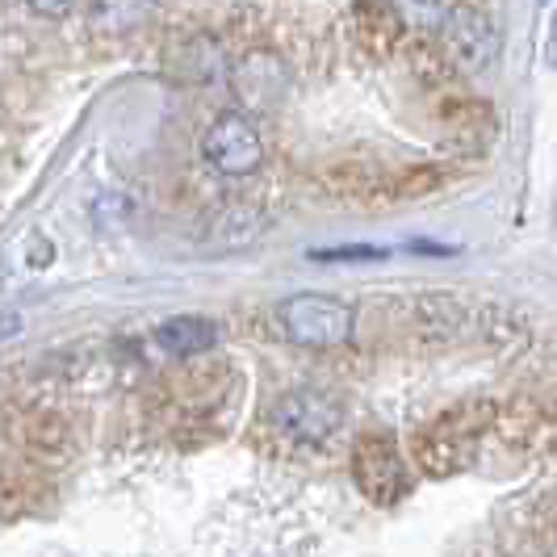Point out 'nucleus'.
<instances>
[{"label":"nucleus","instance_id":"nucleus-1","mask_svg":"<svg viewBox=\"0 0 557 557\" xmlns=\"http://www.w3.org/2000/svg\"><path fill=\"white\" fill-rule=\"evenodd\" d=\"M495 419H499V403L491 398H470L461 407H448L445 416L419 428L416 445H411L416 466L428 478H453L470 470L482 448V436L495 428Z\"/></svg>","mask_w":557,"mask_h":557},{"label":"nucleus","instance_id":"nucleus-2","mask_svg":"<svg viewBox=\"0 0 557 557\" xmlns=\"http://www.w3.org/2000/svg\"><path fill=\"white\" fill-rule=\"evenodd\" d=\"M277 327L298 348H344L352 344L357 314L327 294H294L277 307Z\"/></svg>","mask_w":557,"mask_h":557},{"label":"nucleus","instance_id":"nucleus-3","mask_svg":"<svg viewBox=\"0 0 557 557\" xmlns=\"http://www.w3.org/2000/svg\"><path fill=\"white\" fill-rule=\"evenodd\" d=\"M352 478L361 495L377 507H394L411 495V470L391 432H364L352 448Z\"/></svg>","mask_w":557,"mask_h":557},{"label":"nucleus","instance_id":"nucleus-4","mask_svg":"<svg viewBox=\"0 0 557 557\" xmlns=\"http://www.w3.org/2000/svg\"><path fill=\"white\" fill-rule=\"evenodd\" d=\"M201 156L219 176H251L264 164V139L256 131L248 113L231 110L223 117H214V126L201 139Z\"/></svg>","mask_w":557,"mask_h":557},{"label":"nucleus","instance_id":"nucleus-5","mask_svg":"<svg viewBox=\"0 0 557 557\" xmlns=\"http://www.w3.org/2000/svg\"><path fill=\"white\" fill-rule=\"evenodd\" d=\"M344 423V403L327 391H294L273 407V428L289 445H323Z\"/></svg>","mask_w":557,"mask_h":557},{"label":"nucleus","instance_id":"nucleus-6","mask_svg":"<svg viewBox=\"0 0 557 557\" xmlns=\"http://www.w3.org/2000/svg\"><path fill=\"white\" fill-rule=\"evenodd\" d=\"M441 42H445V55L466 67V72H482L491 67V59L499 51V38H495V26L478 13V9H453L445 17V26L436 29Z\"/></svg>","mask_w":557,"mask_h":557},{"label":"nucleus","instance_id":"nucleus-7","mask_svg":"<svg viewBox=\"0 0 557 557\" xmlns=\"http://www.w3.org/2000/svg\"><path fill=\"white\" fill-rule=\"evenodd\" d=\"M17 436H22V448L38 461H63L76 448V432L59 411H29V416H22L17 419Z\"/></svg>","mask_w":557,"mask_h":557},{"label":"nucleus","instance_id":"nucleus-8","mask_svg":"<svg viewBox=\"0 0 557 557\" xmlns=\"http://www.w3.org/2000/svg\"><path fill=\"white\" fill-rule=\"evenodd\" d=\"M214 339H219V327L197 314H176L156 327V344L172 357H201L206 348H214Z\"/></svg>","mask_w":557,"mask_h":557},{"label":"nucleus","instance_id":"nucleus-9","mask_svg":"<svg viewBox=\"0 0 557 557\" xmlns=\"http://www.w3.org/2000/svg\"><path fill=\"white\" fill-rule=\"evenodd\" d=\"M441 122H445V131L457 143H474V135L491 139V131H495L491 110L482 101H470V97L466 101H448L445 110H441Z\"/></svg>","mask_w":557,"mask_h":557},{"label":"nucleus","instance_id":"nucleus-10","mask_svg":"<svg viewBox=\"0 0 557 557\" xmlns=\"http://www.w3.org/2000/svg\"><path fill=\"white\" fill-rule=\"evenodd\" d=\"M453 13L445 0H398V17L416 29H441Z\"/></svg>","mask_w":557,"mask_h":557},{"label":"nucleus","instance_id":"nucleus-11","mask_svg":"<svg viewBox=\"0 0 557 557\" xmlns=\"http://www.w3.org/2000/svg\"><path fill=\"white\" fill-rule=\"evenodd\" d=\"M382 248H332V251H314V260H382Z\"/></svg>","mask_w":557,"mask_h":557},{"label":"nucleus","instance_id":"nucleus-12","mask_svg":"<svg viewBox=\"0 0 557 557\" xmlns=\"http://www.w3.org/2000/svg\"><path fill=\"white\" fill-rule=\"evenodd\" d=\"M26 9L29 13H38V17H67L72 9H76V0H26Z\"/></svg>","mask_w":557,"mask_h":557},{"label":"nucleus","instance_id":"nucleus-13","mask_svg":"<svg viewBox=\"0 0 557 557\" xmlns=\"http://www.w3.org/2000/svg\"><path fill=\"white\" fill-rule=\"evenodd\" d=\"M541 536H545V554L557 557V495L545 507V520H541Z\"/></svg>","mask_w":557,"mask_h":557},{"label":"nucleus","instance_id":"nucleus-14","mask_svg":"<svg viewBox=\"0 0 557 557\" xmlns=\"http://www.w3.org/2000/svg\"><path fill=\"white\" fill-rule=\"evenodd\" d=\"M545 59H549V67H557V13H554V22H549V42H545Z\"/></svg>","mask_w":557,"mask_h":557}]
</instances>
